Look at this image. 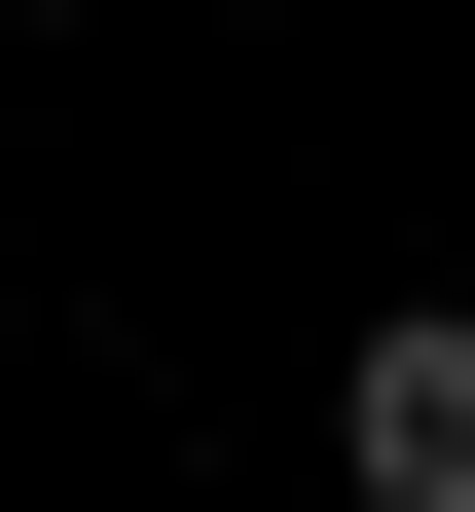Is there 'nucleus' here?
<instances>
[{
  "mask_svg": "<svg viewBox=\"0 0 475 512\" xmlns=\"http://www.w3.org/2000/svg\"><path fill=\"white\" fill-rule=\"evenodd\" d=\"M329 476L366 512H475V293H402V330L329 366Z\"/></svg>",
  "mask_w": 475,
  "mask_h": 512,
  "instance_id": "1",
  "label": "nucleus"
}]
</instances>
